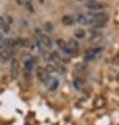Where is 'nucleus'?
Segmentation results:
<instances>
[{"instance_id": "21", "label": "nucleus", "mask_w": 119, "mask_h": 125, "mask_svg": "<svg viewBox=\"0 0 119 125\" xmlns=\"http://www.w3.org/2000/svg\"><path fill=\"white\" fill-rule=\"evenodd\" d=\"M16 1H17L18 4H22V0H16Z\"/></svg>"}, {"instance_id": "1", "label": "nucleus", "mask_w": 119, "mask_h": 125, "mask_svg": "<svg viewBox=\"0 0 119 125\" xmlns=\"http://www.w3.org/2000/svg\"><path fill=\"white\" fill-rule=\"evenodd\" d=\"M85 8L90 11H94V12H100L107 8V5L104 3L101 2H96V1H90L89 3L85 4Z\"/></svg>"}, {"instance_id": "2", "label": "nucleus", "mask_w": 119, "mask_h": 125, "mask_svg": "<svg viewBox=\"0 0 119 125\" xmlns=\"http://www.w3.org/2000/svg\"><path fill=\"white\" fill-rule=\"evenodd\" d=\"M36 75L38 79L40 80L41 82L45 83V84H48V81H50V76H48V73L45 71V68L43 67H38L36 71Z\"/></svg>"}, {"instance_id": "22", "label": "nucleus", "mask_w": 119, "mask_h": 125, "mask_svg": "<svg viewBox=\"0 0 119 125\" xmlns=\"http://www.w3.org/2000/svg\"><path fill=\"white\" fill-rule=\"evenodd\" d=\"M2 39H3V36H2V34H1V33H0V41H1Z\"/></svg>"}, {"instance_id": "5", "label": "nucleus", "mask_w": 119, "mask_h": 125, "mask_svg": "<svg viewBox=\"0 0 119 125\" xmlns=\"http://www.w3.org/2000/svg\"><path fill=\"white\" fill-rule=\"evenodd\" d=\"M87 17L92 19H108V15L104 12H92L89 14Z\"/></svg>"}, {"instance_id": "15", "label": "nucleus", "mask_w": 119, "mask_h": 125, "mask_svg": "<svg viewBox=\"0 0 119 125\" xmlns=\"http://www.w3.org/2000/svg\"><path fill=\"white\" fill-rule=\"evenodd\" d=\"M24 66H25V68L27 69V71H32L33 68V62L31 60H25L24 61Z\"/></svg>"}, {"instance_id": "25", "label": "nucleus", "mask_w": 119, "mask_h": 125, "mask_svg": "<svg viewBox=\"0 0 119 125\" xmlns=\"http://www.w3.org/2000/svg\"><path fill=\"white\" fill-rule=\"evenodd\" d=\"M25 1H31V0H24V2H25Z\"/></svg>"}, {"instance_id": "13", "label": "nucleus", "mask_w": 119, "mask_h": 125, "mask_svg": "<svg viewBox=\"0 0 119 125\" xmlns=\"http://www.w3.org/2000/svg\"><path fill=\"white\" fill-rule=\"evenodd\" d=\"M24 6H25V9L30 13H34V6H33V4H32V2L31 1H25L24 2Z\"/></svg>"}, {"instance_id": "8", "label": "nucleus", "mask_w": 119, "mask_h": 125, "mask_svg": "<svg viewBox=\"0 0 119 125\" xmlns=\"http://www.w3.org/2000/svg\"><path fill=\"white\" fill-rule=\"evenodd\" d=\"M76 21L78 22L79 24H81V25H86V24H89V18H87V16H84V15H78L76 18Z\"/></svg>"}, {"instance_id": "24", "label": "nucleus", "mask_w": 119, "mask_h": 125, "mask_svg": "<svg viewBox=\"0 0 119 125\" xmlns=\"http://www.w3.org/2000/svg\"><path fill=\"white\" fill-rule=\"evenodd\" d=\"M79 1H94V0H79Z\"/></svg>"}, {"instance_id": "9", "label": "nucleus", "mask_w": 119, "mask_h": 125, "mask_svg": "<svg viewBox=\"0 0 119 125\" xmlns=\"http://www.w3.org/2000/svg\"><path fill=\"white\" fill-rule=\"evenodd\" d=\"M75 22V19L73 18V17L66 15V16H63L62 17V23L64 24V25H73Z\"/></svg>"}, {"instance_id": "23", "label": "nucleus", "mask_w": 119, "mask_h": 125, "mask_svg": "<svg viewBox=\"0 0 119 125\" xmlns=\"http://www.w3.org/2000/svg\"><path fill=\"white\" fill-rule=\"evenodd\" d=\"M38 2H39V3H43L44 0H38Z\"/></svg>"}, {"instance_id": "12", "label": "nucleus", "mask_w": 119, "mask_h": 125, "mask_svg": "<svg viewBox=\"0 0 119 125\" xmlns=\"http://www.w3.org/2000/svg\"><path fill=\"white\" fill-rule=\"evenodd\" d=\"M18 44H20L23 47H29L30 46V40L29 39H18Z\"/></svg>"}, {"instance_id": "20", "label": "nucleus", "mask_w": 119, "mask_h": 125, "mask_svg": "<svg viewBox=\"0 0 119 125\" xmlns=\"http://www.w3.org/2000/svg\"><path fill=\"white\" fill-rule=\"evenodd\" d=\"M3 32H4V33H9L10 32V26L9 25H6V24H5V25H4V27H3Z\"/></svg>"}, {"instance_id": "11", "label": "nucleus", "mask_w": 119, "mask_h": 125, "mask_svg": "<svg viewBox=\"0 0 119 125\" xmlns=\"http://www.w3.org/2000/svg\"><path fill=\"white\" fill-rule=\"evenodd\" d=\"M50 59H51V60H53V61H55V62L61 61V58H60V56L58 55L57 52H53V53L50 55Z\"/></svg>"}, {"instance_id": "16", "label": "nucleus", "mask_w": 119, "mask_h": 125, "mask_svg": "<svg viewBox=\"0 0 119 125\" xmlns=\"http://www.w3.org/2000/svg\"><path fill=\"white\" fill-rule=\"evenodd\" d=\"M58 81L57 80H52V83H50V89L51 91H55L56 88H57V86H58Z\"/></svg>"}, {"instance_id": "18", "label": "nucleus", "mask_w": 119, "mask_h": 125, "mask_svg": "<svg viewBox=\"0 0 119 125\" xmlns=\"http://www.w3.org/2000/svg\"><path fill=\"white\" fill-rule=\"evenodd\" d=\"M45 71H47L48 73H54L55 72V68L52 66V65H48V66L45 67Z\"/></svg>"}, {"instance_id": "17", "label": "nucleus", "mask_w": 119, "mask_h": 125, "mask_svg": "<svg viewBox=\"0 0 119 125\" xmlns=\"http://www.w3.org/2000/svg\"><path fill=\"white\" fill-rule=\"evenodd\" d=\"M57 44H58V46H59V47H60V48H62V50H63V48L66 46V43L64 42L63 40H61V39L57 40Z\"/></svg>"}, {"instance_id": "6", "label": "nucleus", "mask_w": 119, "mask_h": 125, "mask_svg": "<svg viewBox=\"0 0 119 125\" xmlns=\"http://www.w3.org/2000/svg\"><path fill=\"white\" fill-rule=\"evenodd\" d=\"M39 37H40V40L42 42V44H44V46L52 47V41L50 39V37H48L47 35H43V34H40Z\"/></svg>"}, {"instance_id": "14", "label": "nucleus", "mask_w": 119, "mask_h": 125, "mask_svg": "<svg viewBox=\"0 0 119 125\" xmlns=\"http://www.w3.org/2000/svg\"><path fill=\"white\" fill-rule=\"evenodd\" d=\"M44 30L47 31L48 33L53 32V24H52L51 22H45L44 23Z\"/></svg>"}, {"instance_id": "7", "label": "nucleus", "mask_w": 119, "mask_h": 125, "mask_svg": "<svg viewBox=\"0 0 119 125\" xmlns=\"http://www.w3.org/2000/svg\"><path fill=\"white\" fill-rule=\"evenodd\" d=\"M68 46L71 48L73 53H76V52H78V51H79V43L77 42L76 40H74V39H71V40L69 41Z\"/></svg>"}, {"instance_id": "4", "label": "nucleus", "mask_w": 119, "mask_h": 125, "mask_svg": "<svg viewBox=\"0 0 119 125\" xmlns=\"http://www.w3.org/2000/svg\"><path fill=\"white\" fill-rule=\"evenodd\" d=\"M19 75V63L16 59H13L11 62V77L13 79L18 78Z\"/></svg>"}, {"instance_id": "10", "label": "nucleus", "mask_w": 119, "mask_h": 125, "mask_svg": "<svg viewBox=\"0 0 119 125\" xmlns=\"http://www.w3.org/2000/svg\"><path fill=\"white\" fill-rule=\"evenodd\" d=\"M74 35H75V37L77 38V39H83V38L85 37V32L82 29H78V30L75 31Z\"/></svg>"}, {"instance_id": "3", "label": "nucleus", "mask_w": 119, "mask_h": 125, "mask_svg": "<svg viewBox=\"0 0 119 125\" xmlns=\"http://www.w3.org/2000/svg\"><path fill=\"white\" fill-rule=\"evenodd\" d=\"M101 51H102V48H101V47H96V48H93V50L89 51L84 55L85 61H92V60H94V59L96 58L97 55H99L101 53Z\"/></svg>"}, {"instance_id": "19", "label": "nucleus", "mask_w": 119, "mask_h": 125, "mask_svg": "<svg viewBox=\"0 0 119 125\" xmlns=\"http://www.w3.org/2000/svg\"><path fill=\"white\" fill-rule=\"evenodd\" d=\"M4 25H5V20L2 17H0V29H3Z\"/></svg>"}]
</instances>
